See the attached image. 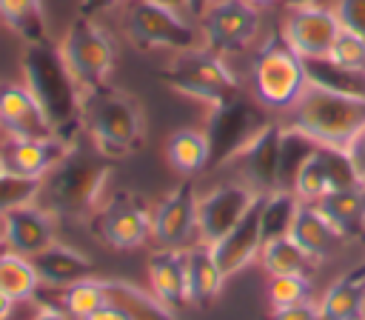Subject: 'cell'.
<instances>
[{
    "label": "cell",
    "mask_w": 365,
    "mask_h": 320,
    "mask_svg": "<svg viewBox=\"0 0 365 320\" xmlns=\"http://www.w3.org/2000/svg\"><path fill=\"white\" fill-rule=\"evenodd\" d=\"M111 171V157L97 151L91 143H74L71 151L40 180L34 203H40L57 217H91L103 206Z\"/></svg>",
    "instance_id": "cell-1"
},
{
    "label": "cell",
    "mask_w": 365,
    "mask_h": 320,
    "mask_svg": "<svg viewBox=\"0 0 365 320\" xmlns=\"http://www.w3.org/2000/svg\"><path fill=\"white\" fill-rule=\"evenodd\" d=\"M23 83L37 97L43 111L48 114L57 134L77 140V131H83V89L77 86L74 74L68 71L57 43L40 40L26 43V51L20 57Z\"/></svg>",
    "instance_id": "cell-2"
},
{
    "label": "cell",
    "mask_w": 365,
    "mask_h": 320,
    "mask_svg": "<svg viewBox=\"0 0 365 320\" xmlns=\"http://www.w3.org/2000/svg\"><path fill=\"white\" fill-rule=\"evenodd\" d=\"M83 131L106 157H128L145 140V114L134 94L103 86L83 100Z\"/></svg>",
    "instance_id": "cell-3"
},
{
    "label": "cell",
    "mask_w": 365,
    "mask_h": 320,
    "mask_svg": "<svg viewBox=\"0 0 365 320\" xmlns=\"http://www.w3.org/2000/svg\"><path fill=\"white\" fill-rule=\"evenodd\" d=\"M288 126L311 137L317 146L345 149L365 126V97L308 83L305 94L288 111Z\"/></svg>",
    "instance_id": "cell-4"
},
{
    "label": "cell",
    "mask_w": 365,
    "mask_h": 320,
    "mask_svg": "<svg viewBox=\"0 0 365 320\" xmlns=\"http://www.w3.org/2000/svg\"><path fill=\"white\" fill-rule=\"evenodd\" d=\"M248 83H251V97L262 109L288 114L297 106V100L305 94L311 80L305 60L282 40L279 31H274L251 57Z\"/></svg>",
    "instance_id": "cell-5"
},
{
    "label": "cell",
    "mask_w": 365,
    "mask_h": 320,
    "mask_svg": "<svg viewBox=\"0 0 365 320\" xmlns=\"http://www.w3.org/2000/svg\"><path fill=\"white\" fill-rule=\"evenodd\" d=\"M160 83L171 89L174 94H182L188 100H197L202 106H217L228 97H234L240 89V77L228 66V60L202 43L185 51H177L165 71L160 74Z\"/></svg>",
    "instance_id": "cell-6"
},
{
    "label": "cell",
    "mask_w": 365,
    "mask_h": 320,
    "mask_svg": "<svg viewBox=\"0 0 365 320\" xmlns=\"http://www.w3.org/2000/svg\"><path fill=\"white\" fill-rule=\"evenodd\" d=\"M57 49L83 94L108 86V77L117 66V43L97 17L77 14L66 26Z\"/></svg>",
    "instance_id": "cell-7"
},
{
    "label": "cell",
    "mask_w": 365,
    "mask_h": 320,
    "mask_svg": "<svg viewBox=\"0 0 365 320\" xmlns=\"http://www.w3.org/2000/svg\"><path fill=\"white\" fill-rule=\"evenodd\" d=\"M125 37L143 51H185L200 46V26L182 9L157 0H125Z\"/></svg>",
    "instance_id": "cell-8"
},
{
    "label": "cell",
    "mask_w": 365,
    "mask_h": 320,
    "mask_svg": "<svg viewBox=\"0 0 365 320\" xmlns=\"http://www.w3.org/2000/svg\"><path fill=\"white\" fill-rule=\"evenodd\" d=\"M268 109H262L251 91H237L234 97L217 103L208 109L205 120V134L211 143V166H228L237 160V154L262 131Z\"/></svg>",
    "instance_id": "cell-9"
},
{
    "label": "cell",
    "mask_w": 365,
    "mask_h": 320,
    "mask_svg": "<svg viewBox=\"0 0 365 320\" xmlns=\"http://www.w3.org/2000/svg\"><path fill=\"white\" fill-rule=\"evenodd\" d=\"M205 49L228 57L251 49L262 31V9L248 0H217L197 20Z\"/></svg>",
    "instance_id": "cell-10"
},
{
    "label": "cell",
    "mask_w": 365,
    "mask_h": 320,
    "mask_svg": "<svg viewBox=\"0 0 365 320\" xmlns=\"http://www.w3.org/2000/svg\"><path fill=\"white\" fill-rule=\"evenodd\" d=\"M339 29L334 6H285L277 31L302 60H322L328 57Z\"/></svg>",
    "instance_id": "cell-11"
},
{
    "label": "cell",
    "mask_w": 365,
    "mask_h": 320,
    "mask_svg": "<svg viewBox=\"0 0 365 320\" xmlns=\"http://www.w3.org/2000/svg\"><path fill=\"white\" fill-rule=\"evenodd\" d=\"M91 220H94L97 237L117 251L140 249L143 243L151 240V209L134 194L108 197L91 214Z\"/></svg>",
    "instance_id": "cell-12"
},
{
    "label": "cell",
    "mask_w": 365,
    "mask_h": 320,
    "mask_svg": "<svg viewBox=\"0 0 365 320\" xmlns=\"http://www.w3.org/2000/svg\"><path fill=\"white\" fill-rule=\"evenodd\" d=\"M151 240L160 249H188L200 243L197 229V191L191 177L151 206Z\"/></svg>",
    "instance_id": "cell-13"
},
{
    "label": "cell",
    "mask_w": 365,
    "mask_h": 320,
    "mask_svg": "<svg viewBox=\"0 0 365 320\" xmlns=\"http://www.w3.org/2000/svg\"><path fill=\"white\" fill-rule=\"evenodd\" d=\"M259 200V194L242 183H220L208 189L205 194H197V229H200V243H217L222 234H228L245 211Z\"/></svg>",
    "instance_id": "cell-14"
},
{
    "label": "cell",
    "mask_w": 365,
    "mask_h": 320,
    "mask_svg": "<svg viewBox=\"0 0 365 320\" xmlns=\"http://www.w3.org/2000/svg\"><path fill=\"white\" fill-rule=\"evenodd\" d=\"M0 229H3V246L26 257H34L51 243H57V214H51L40 203H26L3 211Z\"/></svg>",
    "instance_id": "cell-15"
},
{
    "label": "cell",
    "mask_w": 365,
    "mask_h": 320,
    "mask_svg": "<svg viewBox=\"0 0 365 320\" xmlns=\"http://www.w3.org/2000/svg\"><path fill=\"white\" fill-rule=\"evenodd\" d=\"M0 131L9 140L51 137L57 129L26 83H0Z\"/></svg>",
    "instance_id": "cell-16"
},
{
    "label": "cell",
    "mask_w": 365,
    "mask_h": 320,
    "mask_svg": "<svg viewBox=\"0 0 365 320\" xmlns=\"http://www.w3.org/2000/svg\"><path fill=\"white\" fill-rule=\"evenodd\" d=\"M279 151H282V126L271 120L234 160L240 166L242 183H248L257 194H268L279 189Z\"/></svg>",
    "instance_id": "cell-17"
},
{
    "label": "cell",
    "mask_w": 365,
    "mask_h": 320,
    "mask_svg": "<svg viewBox=\"0 0 365 320\" xmlns=\"http://www.w3.org/2000/svg\"><path fill=\"white\" fill-rule=\"evenodd\" d=\"M259 209H262V194H259V200L245 211V217L228 234H222L217 243H211V254H214V260H217V266L222 269L225 277H234L254 257H259L262 243H265Z\"/></svg>",
    "instance_id": "cell-18"
},
{
    "label": "cell",
    "mask_w": 365,
    "mask_h": 320,
    "mask_svg": "<svg viewBox=\"0 0 365 320\" xmlns=\"http://www.w3.org/2000/svg\"><path fill=\"white\" fill-rule=\"evenodd\" d=\"M74 143L77 140H68L63 134L34 137V140H9L3 146V154H6V166L11 174L43 180L71 151Z\"/></svg>",
    "instance_id": "cell-19"
},
{
    "label": "cell",
    "mask_w": 365,
    "mask_h": 320,
    "mask_svg": "<svg viewBox=\"0 0 365 320\" xmlns=\"http://www.w3.org/2000/svg\"><path fill=\"white\" fill-rule=\"evenodd\" d=\"M148 283L160 303L174 309L177 314L191 306L188 297V269L185 249H157L148 257Z\"/></svg>",
    "instance_id": "cell-20"
},
{
    "label": "cell",
    "mask_w": 365,
    "mask_h": 320,
    "mask_svg": "<svg viewBox=\"0 0 365 320\" xmlns=\"http://www.w3.org/2000/svg\"><path fill=\"white\" fill-rule=\"evenodd\" d=\"M294 243L314 260H328L331 254H336V249L345 243V237L336 231V226L319 211L317 203H299L297 214H294V223H291V231Z\"/></svg>",
    "instance_id": "cell-21"
},
{
    "label": "cell",
    "mask_w": 365,
    "mask_h": 320,
    "mask_svg": "<svg viewBox=\"0 0 365 320\" xmlns=\"http://www.w3.org/2000/svg\"><path fill=\"white\" fill-rule=\"evenodd\" d=\"M31 263H34L43 286L57 289V291L68 289L71 283H77L83 277H91L94 269H97L88 254H83V251H77V249H71L60 240L51 243L48 249H43L40 254H34Z\"/></svg>",
    "instance_id": "cell-22"
},
{
    "label": "cell",
    "mask_w": 365,
    "mask_h": 320,
    "mask_svg": "<svg viewBox=\"0 0 365 320\" xmlns=\"http://www.w3.org/2000/svg\"><path fill=\"white\" fill-rule=\"evenodd\" d=\"M165 163L180 177H200L211 166V143L205 129L182 126L165 137Z\"/></svg>",
    "instance_id": "cell-23"
},
{
    "label": "cell",
    "mask_w": 365,
    "mask_h": 320,
    "mask_svg": "<svg viewBox=\"0 0 365 320\" xmlns=\"http://www.w3.org/2000/svg\"><path fill=\"white\" fill-rule=\"evenodd\" d=\"M185 269H188V297H191V306L208 309L220 297L222 283L228 280L222 274V269L217 266V260L211 254V246L208 243L188 246L185 249Z\"/></svg>",
    "instance_id": "cell-24"
},
{
    "label": "cell",
    "mask_w": 365,
    "mask_h": 320,
    "mask_svg": "<svg viewBox=\"0 0 365 320\" xmlns=\"http://www.w3.org/2000/svg\"><path fill=\"white\" fill-rule=\"evenodd\" d=\"M319 211L336 226V231L348 240H365V186L336 189L317 200Z\"/></svg>",
    "instance_id": "cell-25"
},
{
    "label": "cell",
    "mask_w": 365,
    "mask_h": 320,
    "mask_svg": "<svg viewBox=\"0 0 365 320\" xmlns=\"http://www.w3.org/2000/svg\"><path fill=\"white\" fill-rule=\"evenodd\" d=\"M322 320H362L365 317V266L342 274L317 303Z\"/></svg>",
    "instance_id": "cell-26"
},
{
    "label": "cell",
    "mask_w": 365,
    "mask_h": 320,
    "mask_svg": "<svg viewBox=\"0 0 365 320\" xmlns=\"http://www.w3.org/2000/svg\"><path fill=\"white\" fill-rule=\"evenodd\" d=\"M103 291H106V303L120 306L131 320H182L174 309H168L165 303H160L154 297V291H145L134 283L125 280H103Z\"/></svg>",
    "instance_id": "cell-27"
},
{
    "label": "cell",
    "mask_w": 365,
    "mask_h": 320,
    "mask_svg": "<svg viewBox=\"0 0 365 320\" xmlns=\"http://www.w3.org/2000/svg\"><path fill=\"white\" fill-rule=\"evenodd\" d=\"M0 23L23 43L48 40V20L43 0H0Z\"/></svg>",
    "instance_id": "cell-28"
},
{
    "label": "cell",
    "mask_w": 365,
    "mask_h": 320,
    "mask_svg": "<svg viewBox=\"0 0 365 320\" xmlns=\"http://www.w3.org/2000/svg\"><path fill=\"white\" fill-rule=\"evenodd\" d=\"M43 280L31 263V257L17 254L11 249L0 251V291H6L17 303H29L40 291Z\"/></svg>",
    "instance_id": "cell-29"
},
{
    "label": "cell",
    "mask_w": 365,
    "mask_h": 320,
    "mask_svg": "<svg viewBox=\"0 0 365 320\" xmlns=\"http://www.w3.org/2000/svg\"><path fill=\"white\" fill-rule=\"evenodd\" d=\"M259 260H262V269L268 277H277V274H305L308 277L314 269V260L294 243L291 234L265 240Z\"/></svg>",
    "instance_id": "cell-30"
},
{
    "label": "cell",
    "mask_w": 365,
    "mask_h": 320,
    "mask_svg": "<svg viewBox=\"0 0 365 320\" xmlns=\"http://www.w3.org/2000/svg\"><path fill=\"white\" fill-rule=\"evenodd\" d=\"M299 209V200L291 189H274L268 194H262V209H259V220H262V237H282L291 231L294 214Z\"/></svg>",
    "instance_id": "cell-31"
},
{
    "label": "cell",
    "mask_w": 365,
    "mask_h": 320,
    "mask_svg": "<svg viewBox=\"0 0 365 320\" xmlns=\"http://www.w3.org/2000/svg\"><path fill=\"white\" fill-rule=\"evenodd\" d=\"M299 203H317L331 191L328 183V171H325V160H322V146H317L294 171L291 186H288Z\"/></svg>",
    "instance_id": "cell-32"
},
{
    "label": "cell",
    "mask_w": 365,
    "mask_h": 320,
    "mask_svg": "<svg viewBox=\"0 0 365 320\" xmlns=\"http://www.w3.org/2000/svg\"><path fill=\"white\" fill-rule=\"evenodd\" d=\"M100 306H106V291H103L100 277H83V280L71 283L68 289H63V309L74 320H86Z\"/></svg>",
    "instance_id": "cell-33"
},
{
    "label": "cell",
    "mask_w": 365,
    "mask_h": 320,
    "mask_svg": "<svg viewBox=\"0 0 365 320\" xmlns=\"http://www.w3.org/2000/svg\"><path fill=\"white\" fill-rule=\"evenodd\" d=\"M265 294L271 300V309L308 303L311 300V280L305 274H277V277L268 280Z\"/></svg>",
    "instance_id": "cell-34"
},
{
    "label": "cell",
    "mask_w": 365,
    "mask_h": 320,
    "mask_svg": "<svg viewBox=\"0 0 365 320\" xmlns=\"http://www.w3.org/2000/svg\"><path fill=\"white\" fill-rule=\"evenodd\" d=\"M328 60L348 71H365V37H359L348 29H339V34L328 51Z\"/></svg>",
    "instance_id": "cell-35"
},
{
    "label": "cell",
    "mask_w": 365,
    "mask_h": 320,
    "mask_svg": "<svg viewBox=\"0 0 365 320\" xmlns=\"http://www.w3.org/2000/svg\"><path fill=\"white\" fill-rule=\"evenodd\" d=\"M37 191H40V180L17 177V174L9 171L6 177H0V214L9 211V209H17V206L34 203Z\"/></svg>",
    "instance_id": "cell-36"
},
{
    "label": "cell",
    "mask_w": 365,
    "mask_h": 320,
    "mask_svg": "<svg viewBox=\"0 0 365 320\" xmlns=\"http://www.w3.org/2000/svg\"><path fill=\"white\" fill-rule=\"evenodd\" d=\"M331 6L342 29L365 37V0H334Z\"/></svg>",
    "instance_id": "cell-37"
},
{
    "label": "cell",
    "mask_w": 365,
    "mask_h": 320,
    "mask_svg": "<svg viewBox=\"0 0 365 320\" xmlns=\"http://www.w3.org/2000/svg\"><path fill=\"white\" fill-rule=\"evenodd\" d=\"M271 320H322L317 303H297V306H285V309H274Z\"/></svg>",
    "instance_id": "cell-38"
},
{
    "label": "cell",
    "mask_w": 365,
    "mask_h": 320,
    "mask_svg": "<svg viewBox=\"0 0 365 320\" xmlns=\"http://www.w3.org/2000/svg\"><path fill=\"white\" fill-rule=\"evenodd\" d=\"M345 154H348V160H351V166H354V171H356V180L365 186V126L354 134V140L345 146Z\"/></svg>",
    "instance_id": "cell-39"
},
{
    "label": "cell",
    "mask_w": 365,
    "mask_h": 320,
    "mask_svg": "<svg viewBox=\"0 0 365 320\" xmlns=\"http://www.w3.org/2000/svg\"><path fill=\"white\" fill-rule=\"evenodd\" d=\"M125 0H80V14H86V17H106V14H111L114 9H120Z\"/></svg>",
    "instance_id": "cell-40"
},
{
    "label": "cell",
    "mask_w": 365,
    "mask_h": 320,
    "mask_svg": "<svg viewBox=\"0 0 365 320\" xmlns=\"http://www.w3.org/2000/svg\"><path fill=\"white\" fill-rule=\"evenodd\" d=\"M29 320H74V317H71L66 309H60V306L40 303V306H37V311H34Z\"/></svg>",
    "instance_id": "cell-41"
},
{
    "label": "cell",
    "mask_w": 365,
    "mask_h": 320,
    "mask_svg": "<svg viewBox=\"0 0 365 320\" xmlns=\"http://www.w3.org/2000/svg\"><path fill=\"white\" fill-rule=\"evenodd\" d=\"M86 320H131L120 306H114V303H106V306H100L94 314H88Z\"/></svg>",
    "instance_id": "cell-42"
},
{
    "label": "cell",
    "mask_w": 365,
    "mask_h": 320,
    "mask_svg": "<svg viewBox=\"0 0 365 320\" xmlns=\"http://www.w3.org/2000/svg\"><path fill=\"white\" fill-rule=\"evenodd\" d=\"M211 3H217V0H185V14L194 17V20H200L211 9Z\"/></svg>",
    "instance_id": "cell-43"
},
{
    "label": "cell",
    "mask_w": 365,
    "mask_h": 320,
    "mask_svg": "<svg viewBox=\"0 0 365 320\" xmlns=\"http://www.w3.org/2000/svg\"><path fill=\"white\" fill-rule=\"evenodd\" d=\"M14 303H17V300H11L6 291H0V320H11V314H14Z\"/></svg>",
    "instance_id": "cell-44"
},
{
    "label": "cell",
    "mask_w": 365,
    "mask_h": 320,
    "mask_svg": "<svg viewBox=\"0 0 365 320\" xmlns=\"http://www.w3.org/2000/svg\"><path fill=\"white\" fill-rule=\"evenodd\" d=\"M282 6H331V0H282Z\"/></svg>",
    "instance_id": "cell-45"
},
{
    "label": "cell",
    "mask_w": 365,
    "mask_h": 320,
    "mask_svg": "<svg viewBox=\"0 0 365 320\" xmlns=\"http://www.w3.org/2000/svg\"><path fill=\"white\" fill-rule=\"evenodd\" d=\"M248 3H254L257 9H271V6H277V3H282V0H248Z\"/></svg>",
    "instance_id": "cell-46"
},
{
    "label": "cell",
    "mask_w": 365,
    "mask_h": 320,
    "mask_svg": "<svg viewBox=\"0 0 365 320\" xmlns=\"http://www.w3.org/2000/svg\"><path fill=\"white\" fill-rule=\"evenodd\" d=\"M9 174V166H6V154H3V146H0V177Z\"/></svg>",
    "instance_id": "cell-47"
},
{
    "label": "cell",
    "mask_w": 365,
    "mask_h": 320,
    "mask_svg": "<svg viewBox=\"0 0 365 320\" xmlns=\"http://www.w3.org/2000/svg\"><path fill=\"white\" fill-rule=\"evenodd\" d=\"M157 3H165V6H174V9H182L185 11V0H157Z\"/></svg>",
    "instance_id": "cell-48"
},
{
    "label": "cell",
    "mask_w": 365,
    "mask_h": 320,
    "mask_svg": "<svg viewBox=\"0 0 365 320\" xmlns=\"http://www.w3.org/2000/svg\"><path fill=\"white\" fill-rule=\"evenodd\" d=\"M0 246H3V229H0Z\"/></svg>",
    "instance_id": "cell-49"
}]
</instances>
